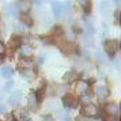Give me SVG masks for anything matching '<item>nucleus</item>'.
<instances>
[{"label":"nucleus","mask_w":121,"mask_h":121,"mask_svg":"<svg viewBox=\"0 0 121 121\" xmlns=\"http://www.w3.org/2000/svg\"><path fill=\"white\" fill-rule=\"evenodd\" d=\"M105 50H106V53L110 56H113L118 50V41H114V39H112V41H106L105 42Z\"/></svg>","instance_id":"1"},{"label":"nucleus","mask_w":121,"mask_h":121,"mask_svg":"<svg viewBox=\"0 0 121 121\" xmlns=\"http://www.w3.org/2000/svg\"><path fill=\"white\" fill-rule=\"evenodd\" d=\"M83 114L86 117H95L98 114V108L93 104H88L83 106Z\"/></svg>","instance_id":"2"},{"label":"nucleus","mask_w":121,"mask_h":121,"mask_svg":"<svg viewBox=\"0 0 121 121\" xmlns=\"http://www.w3.org/2000/svg\"><path fill=\"white\" fill-rule=\"evenodd\" d=\"M22 99V91H14V93L10 95V105L11 106H18V104L21 102Z\"/></svg>","instance_id":"3"},{"label":"nucleus","mask_w":121,"mask_h":121,"mask_svg":"<svg viewBox=\"0 0 121 121\" xmlns=\"http://www.w3.org/2000/svg\"><path fill=\"white\" fill-rule=\"evenodd\" d=\"M105 112H106V114H108V116H110V117H114V116L118 114V105H117V104H109V105H106Z\"/></svg>","instance_id":"4"},{"label":"nucleus","mask_w":121,"mask_h":121,"mask_svg":"<svg viewBox=\"0 0 121 121\" xmlns=\"http://www.w3.org/2000/svg\"><path fill=\"white\" fill-rule=\"evenodd\" d=\"M63 104H64V106H65L67 109H71V108H73L76 105V98L72 97V95H64Z\"/></svg>","instance_id":"5"},{"label":"nucleus","mask_w":121,"mask_h":121,"mask_svg":"<svg viewBox=\"0 0 121 121\" xmlns=\"http://www.w3.org/2000/svg\"><path fill=\"white\" fill-rule=\"evenodd\" d=\"M88 90V83L86 80H80V82H78V86H76V93L80 94V95H84V94L87 93Z\"/></svg>","instance_id":"6"},{"label":"nucleus","mask_w":121,"mask_h":121,"mask_svg":"<svg viewBox=\"0 0 121 121\" xmlns=\"http://www.w3.org/2000/svg\"><path fill=\"white\" fill-rule=\"evenodd\" d=\"M95 91H97V95H98V98L101 99V101H104V99L108 97V94H109V91H108V87H106V86H98Z\"/></svg>","instance_id":"7"},{"label":"nucleus","mask_w":121,"mask_h":121,"mask_svg":"<svg viewBox=\"0 0 121 121\" xmlns=\"http://www.w3.org/2000/svg\"><path fill=\"white\" fill-rule=\"evenodd\" d=\"M21 55H22L23 59H29L30 56L33 55V48L30 45H23L21 48Z\"/></svg>","instance_id":"8"},{"label":"nucleus","mask_w":121,"mask_h":121,"mask_svg":"<svg viewBox=\"0 0 121 121\" xmlns=\"http://www.w3.org/2000/svg\"><path fill=\"white\" fill-rule=\"evenodd\" d=\"M52 10H53V14H55V18L59 19L61 17V4L57 3V1H53L52 3Z\"/></svg>","instance_id":"9"},{"label":"nucleus","mask_w":121,"mask_h":121,"mask_svg":"<svg viewBox=\"0 0 121 121\" xmlns=\"http://www.w3.org/2000/svg\"><path fill=\"white\" fill-rule=\"evenodd\" d=\"M37 102H38V99H37V95H35V93L29 94V97H27V104H29V108L34 109V108L37 106Z\"/></svg>","instance_id":"10"},{"label":"nucleus","mask_w":121,"mask_h":121,"mask_svg":"<svg viewBox=\"0 0 121 121\" xmlns=\"http://www.w3.org/2000/svg\"><path fill=\"white\" fill-rule=\"evenodd\" d=\"M15 6H17V8H19V11H22L23 14H26V12L30 10V3H29V1H19Z\"/></svg>","instance_id":"11"},{"label":"nucleus","mask_w":121,"mask_h":121,"mask_svg":"<svg viewBox=\"0 0 121 121\" xmlns=\"http://www.w3.org/2000/svg\"><path fill=\"white\" fill-rule=\"evenodd\" d=\"M110 8H112V6H110V1H101L99 3V10H101V12L102 14H108V12H110Z\"/></svg>","instance_id":"12"},{"label":"nucleus","mask_w":121,"mask_h":121,"mask_svg":"<svg viewBox=\"0 0 121 121\" xmlns=\"http://www.w3.org/2000/svg\"><path fill=\"white\" fill-rule=\"evenodd\" d=\"M78 79V73L75 71H68L65 73V75H64V80H65V82H73V80H76Z\"/></svg>","instance_id":"13"},{"label":"nucleus","mask_w":121,"mask_h":121,"mask_svg":"<svg viewBox=\"0 0 121 121\" xmlns=\"http://www.w3.org/2000/svg\"><path fill=\"white\" fill-rule=\"evenodd\" d=\"M61 50L64 52V53H71L75 50V45L72 44V42H67V44L61 45Z\"/></svg>","instance_id":"14"},{"label":"nucleus","mask_w":121,"mask_h":121,"mask_svg":"<svg viewBox=\"0 0 121 121\" xmlns=\"http://www.w3.org/2000/svg\"><path fill=\"white\" fill-rule=\"evenodd\" d=\"M19 65L22 67L23 69H30L31 65H33V61L30 60V59H22V60L19 61Z\"/></svg>","instance_id":"15"},{"label":"nucleus","mask_w":121,"mask_h":121,"mask_svg":"<svg viewBox=\"0 0 121 121\" xmlns=\"http://www.w3.org/2000/svg\"><path fill=\"white\" fill-rule=\"evenodd\" d=\"M12 73H14V69H12L11 67H1V76L4 78H10L12 76Z\"/></svg>","instance_id":"16"},{"label":"nucleus","mask_w":121,"mask_h":121,"mask_svg":"<svg viewBox=\"0 0 121 121\" xmlns=\"http://www.w3.org/2000/svg\"><path fill=\"white\" fill-rule=\"evenodd\" d=\"M6 10H7V14H8V15L17 17V14H18L17 11H18V10H17V6H15V4H10V6H7Z\"/></svg>","instance_id":"17"},{"label":"nucleus","mask_w":121,"mask_h":121,"mask_svg":"<svg viewBox=\"0 0 121 121\" xmlns=\"http://www.w3.org/2000/svg\"><path fill=\"white\" fill-rule=\"evenodd\" d=\"M82 42L86 45V46H91V45L94 44V37L93 35H84L83 39H82Z\"/></svg>","instance_id":"18"},{"label":"nucleus","mask_w":121,"mask_h":121,"mask_svg":"<svg viewBox=\"0 0 121 121\" xmlns=\"http://www.w3.org/2000/svg\"><path fill=\"white\" fill-rule=\"evenodd\" d=\"M19 44H21V38H18V37H14V38L10 39V46L11 48H17Z\"/></svg>","instance_id":"19"},{"label":"nucleus","mask_w":121,"mask_h":121,"mask_svg":"<svg viewBox=\"0 0 121 121\" xmlns=\"http://www.w3.org/2000/svg\"><path fill=\"white\" fill-rule=\"evenodd\" d=\"M22 75L26 78V79H30V78L34 76V72L31 71V69H23V71H22Z\"/></svg>","instance_id":"20"},{"label":"nucleus","mask_w":121,"mask_h":121,"mask_svg":"<svg viewBox=\"0 0 121 121\" xmlns=\"http://www.w3.org/2000/svg\"><path fill=\"white\" fill-rule=\"evenodd\" d=\"M67 91H68V87H65V86H59V88H57L56 94H57V95H64Z\"/></svg>","instance_id":"21"},{"label":"nucleus","mask_w":121,"mask_h":121,"mask_svg":"<svg viewBox=\"0 0 121 121\" xmlns=\"http://www.w3.org/2000/svg\"><path fill=\"white\" fill-rule=\"evenodd\" d=\"M15 30H17L18 33H23V31H25V26H23V23H17V25H15Z\"/></svg>","instance_id":"22"},{"label":"nucleus","mask_w":121,"mask_h":121,"mask_svg":"<svg viewBox=\"0 0 121 121\" xmlns=\"http://www.w3.org/2000/svg\"><path fill=\"white\" fill-rule=\"evenodd\" d=\"M97 59H98V61H101L102 64H105L106 63V59H105V56L101 53V52H97Z\"/></svg>","instance_id":"23"},{"label":"nucleus","mask_w":121,"mask_h":121,"mask_svg":"<svg viewBox=\"0 0 121 121\" xmlns=\"http://www.w3.org/2000/svg\"><path fill=\"white\" fill-rule=\"evenodd\" d=\"M22 21H23L25 23H26V25H29V26L31 25V19H30V18H29L27 15H26V14H23V15H22ZM23 22H22V23H23Z\"/></svg>","instance_id":"24"},{"label":"nucleus","mask_w":121,"mask_h":121,"mask_svg":"<svg viewBox=\"0 0 121 121\" xmlns=\"http://www.w3.org/2000/svg\"><path fill=\"white\" fill-rule=\"evenodd\" d=\"M80 6H82L83 8H84V11H88L91 4H90V1H80Z\"/></svg>","instance_id":"25"},{"label":"nucleus","mask_w":121,"mask_h":121,"mask_svg":"<svg viewBox=\"0 0 121 121\" xmlns=\"http://www.w3.org/2000/svg\"><path fill=\"white\" fill-rule=\"evenodd\" d=\"M82 102H83L84 105H88V104H90V95H87V94L82 95Z\"/></svg>","instance_id":"26"},{"label":"nucleus","mask_w":121,"mask_h":121,"mask_svg":"<svg viewBox=\"0 0 121 121\" xmlns=\"http://www.w3.org/2000/svg\"><path fill=\"white\" fill-rule=\"evenodd\" d=\"M12 87H14V82H12V80H8L7 84H6V90H11Z\"/></svg>","instance_id":"27"},{"label":"nucleus","mask_w":121,"mask_h":121,"mask_svg":"<svg viewBox=\"0 0 121 121\" xmlns=\"http://www.w3.org/2000/svg\"><path fill=\"white\" fill-rule=\"evenodd\" d=\"M6 53V46L3 42H0V55H4Z\"/></svg>","instance_id":"28"},{"label":"nucleus","mask_w":121,"mask_h":121,"mask_svg":"<svg viewBox=\"0 0 121 121\" xmlns=\"http://www.w3.org/2000/svg\"><path fill=\"white\" fill-rule=\"evenodd\" d=\"M0 112H3V113L6 112V106L4 105H0Z\"/></svg>","instance_id":"29"},{"label":"nucleus","mask_w":121,"mask_h":121,"mask_svg":"<svg viewBox=\"0 0 121 121\" xmlns=\"http://www.w3.org/2000/svg\"><path fill=\"white\" fill-rule=\"evenodd\" d=\"M44 121H55V120H53L52 117H45V118H44Z\"/></svg>","instance_id":"30"},{"label":"nucleus","mask_w":121,"mask_h":121,"mask_svg":"<svg viewBox=\"0 0 121 121\" xmlns=\"http://www.w3.org/2000/svg\"><path fill=\"white\" fill-rule=\"evenodd\" d=\"M91 121H98V120H91Z\"/></svg>","instance_id":"31"},{"label":"nucleus","mask_w":121,"mask_h":121,"mask_svg":"<svg viewBox=\"0 0 121 121\" xmlns=\"http://www.w3.org/2000/svg\"><path fill=\"white\" fill-rule=\"evenodd\" d=\"M26 121H31V120H26Z\"/></svg>","instance_id":"32"}]
</instances>
